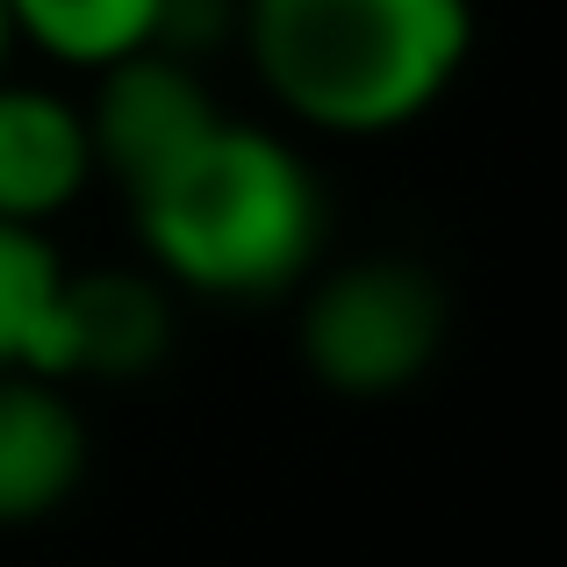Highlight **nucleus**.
Listing matches in <instances>:
<instances>
[{
	"label": "nucleus",
	"instance_id": "nucleus-8",
	"mask_svg": "<svg viewBox=\"0 0 567 567\" xmlns=\"http://www.w3.org/2000/svg\"><path fill=\"white\" fill-rule=\"evenodd\" d=\"M8 22L14 43H37L58 65L101 72L152 43L158 0H8Z\"/></svg>",
	"mask_w": 567,
	"mask_h": 567
},
{
	"label": "nucleus",
	"instance_id": "nucleus-6",
	"mask_svg": "<svg viewBox=\"0 0 567 567\" xmlns=\"http://www.w3.org/2000/svg\"><path fill=\"white\" fill-rule=\"evenodd\" d=\"M86 482V416L58 381L0 374V532L58 517Z\"/></svg>",
	"mask_w": 567,
	"mask_h": 567
},
{
	"label": "nucleus",
	"instance_id": "nucleus-1",
	"mask_svg": "<svg viewBox=\"0 0 567 567\" xmlns=\"http://www.w3.org/2000/svg\"><path fill=\"white\" fill-rule=\"evenodd\" d=\"M123 202L144 266L173 295L274 302L323 266V187L309 158L230 109Z\"/></svg>",
	"mask_w": 567,
	"mask_h": 567
},
{
	"label": "nucleus",
	"instance_id": "nucleus-2",
	"mask_svg": "<svg viewBox=\"0 0 567 567\" xmlns=\"http://www.w3.org/2000/svg\"><path fill=\"white\" fill-rule=\"evenodd\" d=\"M237 51L295 123L388 137L467 72L474 0H245Z\"/></svg>",
	"mask_w": 567,
	"mask_h": 567
},
{
	"label": "nucleus",
	"instance_id": "nucleus-3",
	"mask_svg": "<svg viewBox=\"0 0 567 567\" xmlns=\"http://www.w3.org/2000/svg\"><path fill=\"white\" fill-rule=\"evenodd\" d=\"M453 338V295L424 259L360 251L346 266H317L302 280L295 346L317 388L346 402H388L439 367Z\"/></svg>",
	"mask_w": 567,
	"mask_h": 567
},
{
	"label": "nucleus",
	"instance_id": "nucleus-7",
	"mask_svg": "<svg viewBox=\"0 0 567 567\" xmlns=\"http://www.w3.org/2000/svg\"><path fill=\"white\" fill-rule=\"evenodd\" d=\"M86 181H94V144L80 101L0 72V223L51 230V216H65Z\"/></svg>",
	"mask_w": 567,
	"mask_h": 567
},
{
	"label": "nucleus",
	"instance_id": "nucleus-5",
	"mask_svg": "<svg viewBox=\"0 0 567 567\" xmlns=\"http://www.w3.org/2000/svg\"><path fill=\"white\" fill-rule=\"evenodd\" d=\"M80 115H86V144H94V173H109L130 194L152 173H166L223 115V101L208 94L202 65H187V58L130 51L94 72V101Z\"/></svg>",
	"mask_w": 567,
	"mask_h": 567
},
{
	"label": "nucleus",
	"instance_id": "nucleus-11",
	"mask_svg": "<svg viewBox=\"0 0 567 567\" xmlns=\"http://www.w3.org/2000/svg\"><path fill=\"white\" fill-rule=\"evenodd\" d=\"M8 58H14V22H8V0H0V72H8Z\"/></svg>",
	"mask_w": 567,
	"mask_h": 567
},
{
	"label": "nucleus",
	"instance_id": "nucleus-4",
	"mask_svg": "<svg viewBox=\"0 0 567 567\" xmlns=\"http://www.w3.org/2000/svg\"><path fill=\"white\" fill-rule=\"evenodd\" d=\"M173 360V288L152 266H86L58 274V295L43 309L29 374L72 381H144Z\"/></svg>",
	"mask_w": 567,
	"mask_h": 567
},
{
	"label": "nucleus",
	"instance_id": "nucleus-10",
	"mask_svg": "<svg viewBox=\"0 0 567 567\" xmlns=\"http://www.w3.org/2000/svg\"><path fill=\"white\" fill-rule=\"evenodd\" d=\"M237 29H245V0H158V22H152L144 51L202 65L216 43H237Z\"/></svg>",
	"mask_w": 567,
	"mask_h": 567
},
{
	"label": "nucleus",
	"instance_id": "nucleus-9",
	"mask_svg": "<svg viewBox=\"0 0 567 567\" xmlns=\"http://www.w3.org/2000/svg\"><path fill=\"white\" fill-rule=\"evenodd\" d=\"M58 259L51 230H29V223H0V374L22 367L29 374V352H37V331H43V309L58 295Z\"/></svg>",
	"mask_w": 567,
	"mask_h": 567
}]
</instances>
